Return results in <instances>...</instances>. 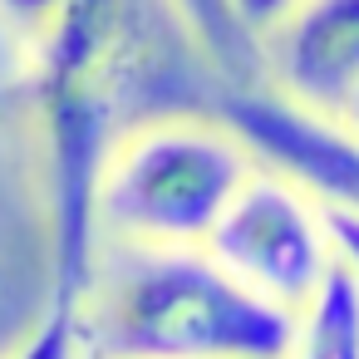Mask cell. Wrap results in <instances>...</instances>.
I'll use <instances>...</instances> for the list:
<instances>
[{
  "label": "cell",
  "mask_w": 359,
  "mask_h": 359,
  "mask_svg": "<svg viewBox=\"0 0 359 359\" xmlns=\"http://www.w3.org/2000/svg\"><path fill=\"white\" fill-rule=\"evenodd\" d=\"M30 55V104L45 153L55 290L84 295L99 251L94 187L109 148L123 138L143 35L133 0H65Z\"/></svg>",
  "instance_id": "cell-1"
},
{
  "label": "cell",
  "mask_w": 359,
  "mask_h": 359,
  "mask_svg": "<svg viewBox=\"0 0 359 359\" xmlns=\"http://www.w3.org/2000/svg\"><path fill=\"white\" fill-rule=\"evenodd\" d=\"M79 339L84 359H280L290 310L246 290L202 246L99 241Z\"/></svg>",
  "instance_id": "cell-2"
},
{
  "label": "cell",
  "mask_w": 359,
  "mask_h": 359,
  "mask_svg": "<svg viewBox=\"0 0 359 359\" xmlns=\"http://www.w3.org/2000/svg\"><path fill=\"white\" fill-rule=\"evenodd\" d=\"M251 172L256 153L226 118L123 128L94 187V231L123 246H202Z\"/></svg>",
  "instance_id": "cell-3"
},
{
  "label": "cell",
  "mask_w": 359,
  "mask_h": 359,
  "mask_svg": "<svg viewBox=\"0 0 359 359\" xmlns=\"http://www.w3.org/2000/svg\"><path fill=\"white\" fill-rule=\"evenodd\" d=\"M202 251L280 310H295L334 261L325 207L266 163H256V172L236 187L226 212L212 222Z\"/></svg>",
  "instance_id": "cell-4"
},
{
  "label": "cell",
  "mask_w": 359,
  "mask_h": 359,
  "mask_svg": "<svg viewBox=\"0 0 359 359\" xmlns=\"http://www.w3.org/2000/svg\"><path fill=\"white\" fill-rule=\"evenodd\" d=\"M222 118L241 133L256 163L300 182L320 207L359 217V138L344 133L334 118L290 104L285 94H236L226 99Z\"/></svg>",
  "instance_id": "cell-5"
},
{
  "label": "cell",
  "mask_w": 359,
  "mask_h": 359,
  "mask_svg": "<svg viewBox=\"0 0 359 359\" xmlns=\"http://www.w3.org/2000/svg\"><path fill=\"white\" fill-rule=\"evenodd\" d=\"M256 50L290 104L334 118L359 84V0H290Z\"/></svg>",
  "instance_id": "cell-6"
},
{
  "label": "cell",
  "mask_w": 359,
  "mask_h": 359,
  "mask_svg": "<svg viewBox=\"0 0 359 359\" xmlns=\"http://www.w3.org/2000/svg\"><path fill=\"white\" fill-rule=\"evenodd\" d=\"M280 359H359V276L339 256L290 310V339Z\"/></svg>",
  "instance_id": "cell-7"
},
{
  "label": "cell",
  "mask_w": 359,
  "mask_h": 359,
  "mask_svg": "<svg viewBox=\"0 0 359 359\" xmlns=\"http://www.w3.org/2000/svg\"><path fill=\"white\" fill-rule=\"evenodd\" d=\"M168 6L177 11L182 30L197 40V50H202L222 74L246 79L251 69H261V50H256V40L241 30L231 0H168Z\"/></svg>",
  "instance_id": "cell-8"
},
{
  "label": "cell",
  "mask_w": 359,
  "mask_h": 359,
  "mask_svg": "<svg viewBox=\"0 0 359 359\" xmlns=\"http://www.w3.org/2000/svg\"><path fill=\"white\" fill-rule=\"evenodd\" d=\"M11 359H84V339H79V295L50 290L45 315L35 320V330L25 334V344Z\"/></svg>",
  "instance_id": "cell-9"
},
{
  "label": "cell",
  "mask_w": 359,
  "mask_h": 359,
  "mask_svg": "<svg viewBox=\"0 0 359 359\" xmlns=\"http://www.w3.org/2000/svg\"><path fill=\"white\" fill-rule=\"evenodd\" d=\"M60 6H65V0H0V30H6L20 50H30L50 30Z\"/></svg>",
  "instance_id": "cell-10"
},
{
  "label": "cell",
  "mask_w": 359,
  "mask_h": 359,
  "mask_svg": "<svg viewBox=\"0 0 359 359\" xmlns=\"http://www.w3.org/2000/svg\"><path fill=\"white\" fill-rule=\"evenodd\" d=\"M325 231H330L334 256L359 276V217H354V212H334V207H325Z\"/></svg>",
  "instance_id": "cell-11"
},
{
  "label": "cell",
  "mask_w": 359,
  "mask_h": 359,
  "mask_svg": "<svg viewBox=\"0 0 359 359\" xmlns=\"http://www.w3.org/2000/svg\"><path fill=\"white\" fill-rule=\"evenodd\" d=\"M285 6L290 0H231V11H236V20H241V30L251 40H261V30H271L285 15Z\"/></svg>",
  "instance_id": "cell-12"
},
{
  "label": "cell",
  "mask_w": 359,
  "mask_h": 359,
  "mask_svg": "<svg viewBox=\"0 0 359 359\" xmlns=\"http://www.w3.org/2000/svg\"><path fill=\"white\" fill-rule=\"evenodd\" d=\"M334 123H339L344 133H354V138H359V84H354V89L344 94V104L334 109Z\"/></svg>",
  "instance_id": "cell-13"
}]
</instances>
